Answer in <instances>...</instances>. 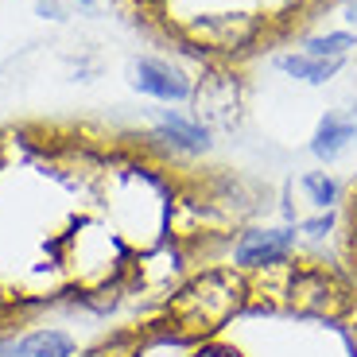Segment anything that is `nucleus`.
Returning a JSON list of instances; mask_svg holds the SVG:
<instances>
[{
  "instance_id": "obj_6",
  "label": "nucleus",
  "mask_w": 357,
  "mask_h": 357,
  "mask_svg": "<svg viewBox=\"0 0 357 357\" xmlns=\"http://www.w3.org/2000/svg\"><path fill=\"white\" fill-rule=\"evenodd\" d=\"M299 225H287V222H252L245 229L233 233V245H229V257L225 264H233L237 272L245 276H257V272H268L276 264H287V260L299 257Z\"/></svg>"
},
{
  "instance_id": "obj_12",
  "label": "nucleus",
  "mask_w": 357,
  "mask_h": 357,
  "mask_svg": "<svg viewBox=\"0 0 357 357\" xmlns=\"http://www.w3.org/2000/svg\"><path fill=\"white\" fill-rule=\"evenodd\" d=\"M148 346H152V342H148L144 326H121V331L105 334L101 342L86 346L78 357H144Z\"/></svg>"
},
{
  "instance_id": "obj_10",
  "label": "nucleus",
  "mask_w": 357,
  "mask_h": 357,
  "mask_svg": "<svg viewBox=\"0 0 357 357\" xmlns=\"http://www.w3.org/2000/svg\"><path fill=\"white\" fill-rule=\"evenodd\" d=\"M272 66L287 78L303 82V86H326L342 74V59H319V54H307L303 47H284V51L272 54Z\"/></svg>"
},
{
  "instance_id": "obj_7",
  "label": "nucleus",
  "mask_w": 357,
  "mask_h": 357,
  "mask_svg": "<svg viewBox=\"0 0 357 357\" xmlns=\"http://www.w3.org/2000/svg\"><path fill=\"white\" fill-rule=\"evenodd\" d=\"M128 86L144 98L160 101V105H187L195 93V78L178 63L160 59V54H140L128 63Z\"/></svg>"
},
{
  "instance_id": "obj_3",
  "label": "nucleus",
  "mask_w": 357,
  "mask_h": 357,
  "mask_svg": "<svg viewBox=\"0 0 357 357\" xmlns=\"http://www.w3.org/2000/svg\"><path fill=\"white\" fill-rule=\"evenodd\" d=\"M136 252L105 218H78L54 241V268L70 284V295L128 287Z\"/></svg>"
},
{
  "instance_id": "obj_5",
  "label": "nucleus",
  "mask_w": 357,
  "mask_h": 357,
  "mask_svg": "<svg viewBox=\"0 0 357 357\" xmlns=\"http://www.w3.org/2000/svg\"><path fill=\"white\" fill-rule=\"evenodd\" d=\"M190 116L210 132H233L249 116V78L245 66H198L195 93H190Z\"/></svg>"
},
{
  "instance_id": "obj_1",
  "label": "nucleus",
  "mask_w": 357,
  "mask_h": 357,
  "mask_svg": "<svg viewBox=\"0 0 357 357\" xmlns=\"http://www.w3.org/2000/svg\"><path fill=\"white\" fill-rule=\"evenodd\" d=\"M128 16L195 66H249L311 36L346 0H121Z\"/></svg>"
},
{
  "instance_id": "obj_15",
  "label": "nucleus",
  "mask_w": 357,
  "mask_h": 357,
  "mask_svg": "<svg viewBox=\"0 0 357 357\" xmlns=\"http://www.w3.org/2000/svg\"><path fill=\"white\" fill-rule=\"evenodd\" d=\"M187 357H245L237 346H229V342L222 338H210V342H198V346L187 349Z\"/></svg>"
},
{
  "instance_id": "obj_16",
  "label": "nucleus",
  "mask_w": 357,
  "mask_h": 357,
  "mask_svg": "<svg viewBox=\"0 0 357 357\" xmlns=\"http://www.w3.org/2000/svg\"><path fill=\"white\" fill-rule=\"evenodd\" d=\"M334 334L342 338V346H346V354H349V357H357V307H354V311H349L346 319L338 322V326H334Z\"/></svg>"
},
{
  "instance_id": "obj_11",
  "label": "nucleus",
  "mask_w": 357,
  "mask_h": 357,
  "mask_svg": "<svg viewBox=\"0 0 357 357\" xmlns=\"http://www.w3.org/2000/svg\"><path fill=\"white\" fill-rule=\"evenodd\" d=\"M78 338L59 326H39V331H27L20 338H12L8 357H78Z\"/></svg>"
},
{
  "instance_id": "obj_18",
  "label": "nucleus",
  "mask_w": 357,
  "mask_h": 357,
  "mask_svg": "<svg viewBox=\"0 0 357 357\" xmlns=\"http://www.w3.org/2000/svg\"><path fill=\"white\" fill-rule=\"evenodd\" d=\"M70 4H78V8H93L98 0H70Z\"/></svg>"
},
{
  "instance_id": "obj_9",
  "label": "nucleus",
  "mask_w": 357,
  "mask_h": 357,
  "mask_svg": "<svg viewBox=\"0 0 357 357\" xmlns=\"http://www.w3.org/2000/svg\"><path fill=\"white\" fill-rule=\"evenodd\" d=\"M354 140H357V105L354 109H326L319 116L307 148H311V155L322 167H331V163H338L354 148Z\"/></svg>"
},
{
  "instance_id": "obj_14",
  "label": "nucleus",
  "mask_w": 357,
  "mask_h": 357,
  "mask_svg": "<svg viewBox=\"0 0 357 357\" xmlns=\"http://www.w3.org/2000/svg\"><path fill=\"white\" fill-rule=\"evenodd\" d=\"M338 225H342V210H322V214H307V218H299V237H303V241L322 245V241H331L334 233H338Z\"/></svg>"
},
{
  "instance_id": "obj_2",
  "label": "nucleus",
  "mask_w": 357,
  "mask_h": 357,
  "mask_svg": "<svg viewBox=\"0 0 357 357\" xmlns=\"http://www.w3.org/2000/svg\"><path fill=\"white\" fill-rule=\"evenodd\" d=\"M249 314V276L233 264H198L171 299L144 322L148 342H171V346H198V342L222 338L233 319Z\"/></svg>"
},
{
  "instance_id": "obj_13",
  "label": "nucleus",
  "mask_w": 357,
  "mask_h": 357,
  "mask_svg": "<svg viewBox=\"0 0 357 357\" xmlns=\"http://www.w3.org/2000/svg\"><path fill=\"white\" fill-rule=\"evenodd\" d=\"M299 47H303L307 54H319V59H342V63H349V54L357 51V36L338 27V31H322V36L299 39Z\"/></svg>"
},
{
  "instance_id": "obj_4",
  "label": "nucleus",
  "mask_w": 357,
  "mask_h": 357,
  "mask_svg": "<svg viewBox=\"0 0 357 357\" xmlns=\"http://www.w3.org/2000/svg\"><path fill=\"white\" fill-rule=\"evenodd\" d=\"M354 307H357V287L346 280V272H342L338 264H326V260H299V257L291 260L280 314L338 326Z\"/></svg>"
},
{
  "instance_id": "obj_17",
  "label": "nucleus",
  "mask_w": 357,
  "mask_h": 357,
  "mask_svg": "<svg viewBox=\"0 0 357 357\" xmlns=\"http://www.w3.org/2000/svg\"><path fill=\"white\" fill-rule=\"evenodd\" d=\"M36 12H43V20H66V8L59 0H36Z\"/></svg>"
},
{
  "instance_id": "obj_8",
  "label": "nucleus",
  "mask_w": 357,
  "mask_h": 357,
  "mask_svg": "<svg viewBox=\"0 0 357 357\" xmlns=\"http://www.w3.org/2000/svg\"><path fill=\"white\" fill-rule=\"evenodd\" d=\"M152 148L167 160H202V155L214 152V132L206 125H198L195 116H183V113H160L155 116L152 132H148Z\"/></svg>"
}]
</instances>
